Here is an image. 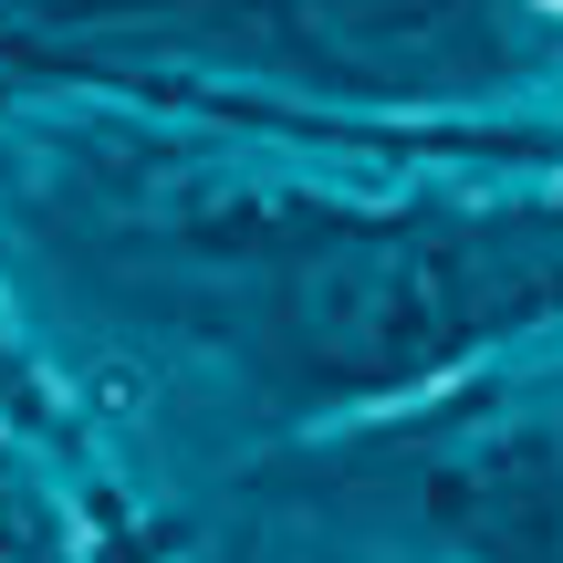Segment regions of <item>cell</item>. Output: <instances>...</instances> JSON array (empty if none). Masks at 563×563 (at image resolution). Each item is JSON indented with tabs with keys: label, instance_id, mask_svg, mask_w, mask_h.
I'll use <instances>...</instances> for the list:
<instances>
[{
	"label": "cell",
	"instance_id": "1",
	"mask_svg": "<svg viewBox=\"0 0 563 563\" xmlns=\"http://www.w3.org/2000/svg\"><path fill=\"white\" fill-rule=\"evenodd\" d=\"M553 11H563V0H553Z\"/></svg>",
	"mask_w": 563,
	"mask_h": 563
}]
</instances>
